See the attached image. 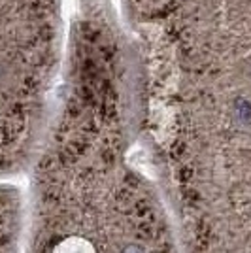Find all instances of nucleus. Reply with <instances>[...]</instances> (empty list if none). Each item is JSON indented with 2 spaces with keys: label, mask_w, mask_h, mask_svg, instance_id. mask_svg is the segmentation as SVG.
<instances>
[{
  "label": "nucleus",
  "mask_w": 251,
  "mask_h": 253,
  "mask_svg": "<svg viewBox=\"0 0 251 253\" xmlns=\"http://www.w3.org/2000/svg\"><path fill=\"white\" fill-rule=\"evenodd\" d=\"M236 112H238V117H240L244 123H251V104L244 98H238L236 100Z\"/></svg>",
  "instance_id": "f257e3e1"
},
{
  "label": "nucleus",
  "mask_w": 251,
  "mask_h": 253,
  "mask_svg": "<svg viewBox=\"0 0 251 253\" xmlns=\"http://www.w3.org/2000/svg\"><path fill=\"white\" fill-rule=\"evenodd\" d=\"M123 253H144V252H142V250H140L138 246H128V248H126V250Z\"/></svg>",
  "instance_id": "f03ea898"
}]
</instances>
